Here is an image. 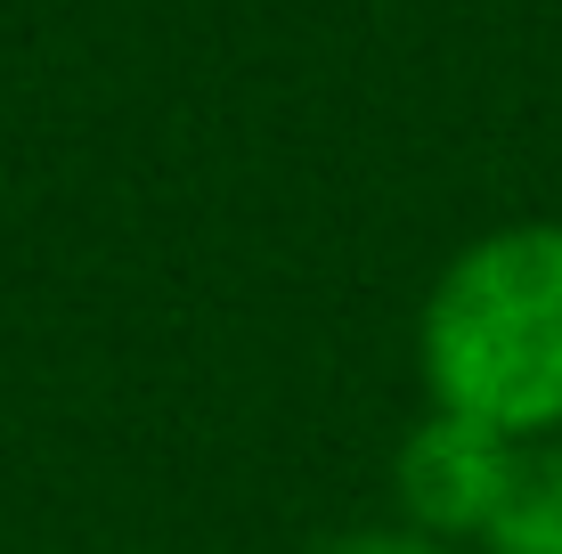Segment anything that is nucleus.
<instances>
[{
    "instance_id": "nucleus-3",
    "label": "nucleus",
    "mask_w": 562,
    "mask_h": 554,
    "mask_svg": "<svg viewBox=\"0 0 562 554\" xmlns=\"http://www.w3.org/2000/svg\"><path fill=\"white\" fill-rule=\"evenodd\" d=\"M490 554H562V441H530L514 456V482L497 498L490 530H481Z\"/></svg>"
},
{
    "instance_id": "nucleus-1",
    "label": "nucleus",
    "mask_w": 562,
    "mask_h": 554,
    "mask_svg": "<svg viewBox=\"0 0 562 554\" xmlns=\"http://www.w3.org/2000/svg\"><path fill=\"white\" fill-rule=\"evenodd\" d=\"M416 368L432 408L506 441H562V221L464 245L424 294Z\"/></svg>"
},
{
    "instance_id": "nucleus-2",
    "label": "nucleus",
    "mask_w": 562,
    "mask_h": 554,
    "mask_svg": "<svg viewBox=\"0 0 562 554\" xmlns=\"http://www.w3.org/2000/svg\"><path fill=\"white\" fill-rule=\"evenodd\" d=\"M521 449L530 441H506V432L473 425V416L432 408L408 441H400V465H392L408 530H424V539H440V546H481V530H490L497 498H506Z\"/></svg>"
},
{
    "instance_id": "nucleus-4",
    "label": "nucleus",
    "mask_w": 562,
    "mask_h": 554,
    "mask_svg": "<svg viewBox=\"0 0 562 554\" xmlns=\"http://www.w3.org/2000/svg\"><path fill=\"white\" fill-rule=\"evenodd\" d=\"M326 554H457V546H440V539H424V530H351L342 546H326Z\"/></svg>"
}]
</instances>
